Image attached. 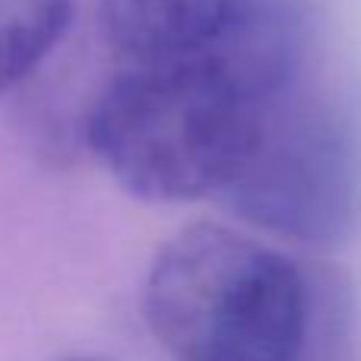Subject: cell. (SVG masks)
I'll list each match as a JSON object with an SVG mask.
<instances>
[{
	"mask_svg": "<svg viewBox=\"0 0 361 361\" xmlns=\"http://www.w3.org/2000/svg\"><path fill=\"white\" fill-rule=\"evenodd\" d=\"M222 200L241 222L307 247L361 231V124L343 102L301 82L267 111Z\"/></svg>",
	"mask_w": 361,
	"mask_h": 361,
	"instance_id": "3",
	"label": "cell"
},
{
	"mask_svg": "<svg viewBox=\"0 0 361 361\" xmlns=\"http://www.w3.org/2000/svg\"><path fill=\"white\" fill-rule=\"evenodd\" d=\"M276 102L216 44L190 61L124 67L95 95L82 130L127 193L190 203L222 197Z\"/></svg>",
	"mask_w": 361,
	"mask_h": 361,
	"instance_id": "1",
	"label": "cell"
},
{
	"mask_svg": "<svg viewBox=\"0 0 361 361\" xmlns=\"http://www.w3.org/2000/svg\"><path fill=\"white\" fill-rule=\"evenodd\" d=\"M76 0H0V95L16 89L57 48Z\"/></svg>",
	"mask_w": 361,
	"mask_h": 361,
	"instance_id": "5",
	"label": "cell"
},
{
	"mask_svg": "<svg viewBox=\"0 0 361 361\" xmlns=\"http://www.w3.org/2000/svg\"><path fill=\"white\" fill-rule=\"evenodd\" d=\"M61 361H102V358H61Z\"/></svg>",
	"mask_w": 361,
	"mask_h": 361,
	"instance_id": "6",
	"label": "cell"
},
{
	"mask_svg": "<svg viewBox=\"0 0 361 361\" xmlns=\"http://www.w3.org/2000/svg\"><path fill=\"white\" fill-rule=\"evenodd\" d=\"M143 320L175 361H311L317 282L298 260L216 222L175 231L143 279Z\"/></svg>",
	"mask_w": 361,
	"mask_h": 361,
	"instance_id": "2",
	"label": "cell"
},
{
	"mask_svg": "<svg viewBox=\"0 0 361 361\" xmlns=\"http://www.w3.org/2000/svg\"><path fill=\"white\" fill-rule=\"evenodd\" d=\"M257 0H102V29L127 67L178 63L212 51Z\"/></svg>",
	"mask_w": 361,
	"mask_h": 361,
	"instance_id": "4",
	"label": "cell"
}]
</instances>
